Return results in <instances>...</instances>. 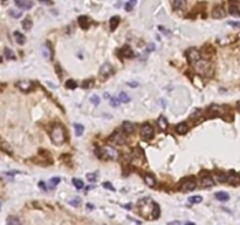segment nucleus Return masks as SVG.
Returning a JSON list of instances; mask_svg holds the SVG:
<instances>
[{"label":"nucleus","mask_w":240,"mask_h":225,"mask_svg":"<svg viewBox=\"0 0 240 225\" xmlns=\"http://www.w3.org/2000/svg\"><path fill=\"white\" fill-rule=\"evenodd\" d=\"M51 138H52L53 143L56 144V145H61V144L64 143V141H66V130H64L62 124L56 123L53 127V129L51 130Z\"/></svg>","instance_id":"1"},{"label":"nucleus","mask_w":240,"mask_h":225,"mask_svg":"<svg viewBox=\"0 0 240 225\" xmlns=\"http://www.w3.org/2000/svg\"><path fill=\"white\" fill-rule=\"evenodd\" d=\"M138 205H140V212L145 218H150V215L153 218V210H155V205H156L155 202H152L149 198H144L142 200H140Z\"/></svg>","instance_id":"2"},{"label":"nucleus","mask_w":240,"mask_h":225,"mask_svg":"<svg viewBox=\"0 0 240 225\" xmlns=\"http://www.w3.org/2000/svg\"><path fill=\"white\" fill-rule=\"evenodd\" d=\"M196 66V71L199 74H202V75H207V76H210L211 74H212V66H211V63L209 62V61H206V60H199L198 62L195 63Z\"/></svg>","instance_id":"3"},{"label":"nucleus","mask_w":240,"mask_h":225,"mask_svg":"<svg viewBox=\"0 0 240 225\" xmlns=\"http://www.w3.org/2000/svg\"><path fill=\"white\" fill-rule=\"evenodd\" d=\"M118 151L114 149L113 147L110 145H107L104 148H102V157L103 158H107V160H111V161H116L118 158Z\"/></svg>","instance_id":"4"},{"label":"nucleus","mask_w":240,"mask_h":225,"mask_svg":"<svg viewBox=\"0 0 240 225\" xmlns=\"http://www.w3.org/2000/svg\"><path fill=\"white\" fill-rule=\"evenodd\" d=\"M141 136H142L143 140H145V141H150L151 138H153L155 130H153L151 124H149V123H144L143 124L142 129H141Z\"/></svg>","instance_id":"5"},{"label":"nucleus","mask_w":240,"mask_h":225,"mask_svg":"<svg viewBox=\"0 0 240 225\" xmlns=\"http://www.w3.org/2000/svg\"><path fill=\"white\" fill-rule=\"evenodd\" d=\"M200 59H202V55H200L199 51H197L196 48H190L189 49V52H187V60H189V62L196 63Z\"/></svg>","instance_id":"6"},{"label":"nucleus","mask_w":240,"mask_h":225,"mask_svg":"<svg viewBox=\"0 0 240 225\" xmlns=\"http://www.w3.org/2000/svg\"><path fill=\"white\" fill-rule=\"evenodd\" d=\"M182 191L183 192H186V191H192L197 188V182L193 178H187L186 180H184V183L182 184Z\"/></svg>","instance_id":"7"},{"label":"nucleus","mask_w":240,"mask_h":225,"mask_svg":"<svg viewBox=\"0 0 240 225\" xmlns=\"http://www.w3.org/2000/svg\"><path fill=\"white\" fill-rule=\"evenodd\" d=\"M125 135L124 133L122 131H115L113 136H111V142L114 144H117V145H122V144L125 143Z\"/></svg>","instance_id":"8"},{"label":"nucleus","mask_w":240,"mask_h":225,"mask_svg":"<svg viewBox=\"0 0 240 225\" xmlns=\"http://www.w3.org/2000/svg\"><path fill=\"white\" fill-rule=\"evenodd\" d=\"M113 74V67L109 65V63H104L101 69H100V75H101V79L106 80L107 78H109L110 75Z\"/></svg>","instance_id":"9"},{"label":"nucleus","mask_w":240,"mask_h":225,"mask_svg":"<svg viewBox=\"0 0 240 225\" xmlns=\"http://www.w3.org/2000/svg\"><path fill=\"white\" fill-rule=\"evenodd\" d=\"M228 12H230V14L233 15V17H240V9L239 6H238V1L237 0H231L230 1Z\"/></svg>","instance_id":"10"},{"label":"nucleus","mask_w":240,"mask_h":225,"mask_svg":"<svg viewBox=\"0 0 240 225\" xmlns=\"http://www.w3.org/2000/svg\"><path fill=\"white\" fill-rule=\"evenodd\" d=\"M14 4L21 9H29L34 5L32 0H14Z\"/></svg>","instance_id":"11"},{"label":"nucleus","mask_w":240,"mask_h":225,"mask_svg":"<svg viewBox=\"0 0 240 225\" xmlns=\"http://www.w3.org/2000/svg\"><path fill=\"white\" fill-rule=\"evenodd\" d=\"M17 87H18L21 91L28 93V91H31V90L33 89V83L31 81H19L18 83H17Z\"/></svg>","instance_id":"12"},{"label":"nucleus","mask_w":240,"mask_h":225,"mask_svg":"<svg viewBox=\"0 0 240 225\" xmlns=\"http://www.w3.org/2000/svg\"><path fill=\"white\" fill-rule=\"evenodd\" d=\"M226 15V12H225V9L222 8V6H217V7H214L213 12H212V17L214 19H222L224 18Z\"/></svg>","instance_id":"13"},{"label":"nucleus","mask_w":240,"mask_h":225,"mask_svg":"<svg viewBox=\"0 0 240 225\" xmlns=\"http://www.w3.org/2000/svg\"><path fill=\"white\" fill-rule=\"evenodd\" d=\"M122 129H123V131H124L125 134H133V130H135V126H133L131 122L125 121L124 123L122 124Z\"/></svg>","instance_id":"14"},{"label":"nucleus","mask_w":240,"mask_h":225,"mask_svg":"<svg viewBox=\"0 0 240 225\" xmlns=\"http://www.w3.org/2000/svg\"><path fill=\"white\" fill-rule=\"evenodd\" d=\"M13 35H14V39H15V42L19 44V45H24V44L26 42V38H25V35H24L22 33H20L19 31H15V32L13 33Z\"/></svg>","instance_id":"15"},{"label":"nucleus","mask_w":240,"mask_h":225,"mask_svg":"<svg viewBox=\"0 0 240 225\" xmlns=\"http://www.w3.org/2000/svg\"><path fill=\"white\" fill-rule=\"evenodd\" d=\"M215 198L218 199V200H220V202H227L228 199H230V195L227 194V192H225V191H219V192H215Z\"/></svg>","instance_id":"16"},{"label":"nucleus","mask_w":240,"mask_h":225,"mask_svg":"<svg viewBox=\"0 0 240 225\" xmlns=\"http://www.w3.org/2000/svg\"><path fill=\"white\" fill-rule=\"evenodd\" d=\"M77 21H79V25H80L81 28H83V29H87V28L89 27V19L87 18V17H84V15H81V17H79Z\"/></svg>","instance_id":"17"},{"label":"nucleus","mask_w":240,"mask_h":225,"mask_svg":"<svg viewBox=\"0 0 240 225\" xmlns=\"http://www.w3.org/2000/svg\"><path fill=\"white\" fill-rule=\"evenodd\" d=\"M172 6H173V8L177 9V11L178 9L185 8V6H186V0H173Z\"/></svg>","instance_id":"18"},{"label":"nucleus","mask_w":240,"mask_h":225,"mask_svg":"<svg viewBox=\"0 0 240 225\" xmlns=\"http://www.w3.org/2000/svg\"><path fill=\"white\" fill-rule=\"evenodd\" d=\"M227 182H228V183H231V184H233V185H237V184H239L240 183V178L237 174H234L233 171H231V174H230V176H228Z\"/></svg>","instance_id":"19"},{"label":"nucleus","mask_w":240,"mask_h":225,"mask_svg":"<svg viewBox=\"0 0 240 225\" xmlns=\"http://www.w3.org/2000/svg\"><path fill=\"white\" fill-rule=\"evenodd\" d=\"M176 130H177L178 134H180V135H183V134H185L187 133V130H189V127L185 122H180L177 127H176Z\"/></svg>","instance_id":"20"},{"label":"nucleus","mask_w":240,"mask_h":225,"mask_svg":"<svg viewBox=\"0 0 240 225\" xmlns=\"http://www.w3.org/2000/svg\"><path fill=\"white\" fill-rule=\"evenodd\" d=\"M202 185L204 187V188H209V187H213L214 185V180L210 177V176H205L202 178Z\"/></svg>","instance_id":"21"},{"label":"nucleus","mask_w":240,"mask_h":225,"mask_svg":"<svg viewBox=\"0 0 240 225\" xmlns=\"http://www.w3.org/2000/svg\"><path fill=\"white\" fill-rule=\"evenodd\" d=\"M158 126H159V128L163 130V131H165L166 129H168V126H169V123H168V121H166V118L163 116H159V118H158Z\"/></svg>","instance_id":"22"},{"label":"nucleus","mask_w":240,"mask_h":225,"mask_svg":"<svg viewBox=\"0 0 240 225\" xmlns=\"http://www.w3.org/2000/svg\"><path fill=\"white\" fill-rule=\"evenodd\" d=\"M109 25H110V29L111 31H115L116 28H117V26L120 25V17H117V15L113 17V18L110 19V21H109Z\"/></svg>","instance_id":"23"},{"label":"nucleus","mask_w":240,"mask_h":225,"mask_svg":"<svg viewBox=\"0 0 240 225\" xmlns=\"http://www.w3.org/2000/svg\"><path fill=\"white\" fill-rule=\"evenodd\" d=\"M144 182H145V184H146L148 187H150V188H152V187L156 185V180L152 177L151 175H145V176H144Z\"/></svg>","instance_id":"24"},{"label":"nucleus","mask_w":240,"mask_h":225,"mask_svg":"<svg viewBox=\"0 0 240 225\" xmlns=\"http://www.w3.org/2000/svg\"><path fill=\"white\" fill-rule=\"evenodd\" d=\"M121 53H122V55L125 56V58H131V56H133V51H131V48L128 45H125L122 47Z\"/></svg>","instance_id":"25"},{"label":"nucleus","mask_w":240,"mask_h":225,"mask_svg":"<svg viewBox=\"0 0 240 225\" xmlns=\"http://www.w3.org/2000/svg\"><path fill=\"white\" fill-rule=\"evenodd\" d=\"M4 56H5L6 59H8V60H15V54L13 53L12 49H9L8 47H6V48L4 49Z\"/></svg>","instance_id":"26"},{"label":"nucleus","mask_w":240,"mask_h":225,"mask_svg":"<svg viewBox=\"0 0 240 225\" xmlns=\"http://www.w3.org/2000/svg\"><path fill=\"white\" fill-rule=\"evenodd\" d=\"M74 129H75L76 136H82L83 131H84V127L80 124V123H74Z\"/></svg>","instance_id":"27"},{"label":"nucleus","mask_w":240,"mask_h":225,"mask_svg":"<svg viewBox=\"0 0 240 225\" xmlns=\"http://www.w3.org/2000/svg\"><path fill=\"white\" fill-rule=\"evenodd\" d=\"M32 26H33V22H32L31 18H26L22 21V28H24L25 31H29V29L32 28Z\"/></svg>","instance_id":"28"},{"label":"nucleus","mask_w":240,"mask_h":225,"mask_svg":"<svg viewBox=\"0 0 240 225\" xmlns=\"http://www.w3.org/2000/svg\"><path fill=\"white\" fill-rule=\"evenodd\" d=\"M59 183H60V177H53V178H51L49 182H48L49 189H54Z\"/></svg>","instance_id":"29"},{"label":"nucleus","mask_w":240,"mask_h":225,"mask_svg":"<svg viewBox=\"0 0 240 225\" xmlns=\"http://www.w3.org/2000/svg\"><path fill=\"white\" fill-rule=\"evenodd\" d=\"M203 200V197L202 196H192V197L189 198V202L191 204H197V203H200Z\"/></svg>","instance_id":"30"},{"label":"nucleus","mask_w":240,"mask_h":225,"mask_svg":"<svg viewBox=\"0 0 240 225\" xmlns=\"http://www.w3.org/2000/svg\"><path fill=\"white\" fill-rule=\"evenodd\" d=\"M118 99L121 100V102H122V103H127V102H129V101H130V98H129V96H128V94H125V93H120Z\"/></svg>","instance_id":"31"},{"label":"nucleus","mask_w":240,"mask_h":225,"mask_svg":"<svg viewBox=\"0 0 240 225\" xmlns=\"http://www.w3.org/2000/svg\"><path fill=\"white\" fill-rule=\"evenodd\" d=\"M42 54L46 59H51V56H52V53H51V48L49 47H47V46H44V48H42Z\"/></svg>","instance_id":"32"},{"label":"nucleus","mask_w":240,"mask_h":225,"mask_svg":"<svg viewBox=\"0 0 240 225\" xmlns=\"http://www.w3.org/2000/svg\"><path fill=\"white\" fill-rule=\"evenodd\" d=\"M66 87L67 88H69V89H75L76 87H77V84H76V82L74 81V80H67L66 81Z\"/></svg>","instance_id":"33"},{"label":"nucleus","mask_w":240,"mask_h":225,"mask_svg":"<svg viewBox=\"0 0 240 225\" xmlns=\"http://www.w3.org/2000/svg\"><path fill=\"white\" fill-rule=\"evenodd\" d=\"M73 184L75 185L76 189H79V190H81L83 188V182L81 180H79V178H74V180H73Z\"/></svg>","instance_id":"34"},{"label":"nucleus","mask_w":240,"mask_h":225,"mask_svg":"<svg viewBox=\"0 0 240 225\" xmlns=\"http://www.w3.org/2000/svg\"><path fill=\"white\" fill-rule=\"evenodd\" d=\"M218 180L219 182H222V183H224V182H227V180H228V176L226 175V174H224V172H220V174H218Z\"/></svg>","instance_id":"35"},{"label":"nucleus","mask_w":240,"mask_h":225,"mask_svg":"<svg viewBox=\"0 0 240 225\" xmlns=\"http://www.w3.org/2000/svg\"><path fill=\"white\" fill-rule=\"evenodd\" d=\"M9 14L12 17H14V18H20L22 15V12L21 11H15V9H11L9 11Z\"/></svg>","instance_id":"36"},{"label":"nucleus","mask_w":240,"mask_h":225,"mask_svg":"<svg viewBox=\"0 0 240 225\" xmlns=\"http://www.w3.org/2000/svg\"><path fill=\"white\" fill-rule=\"evenodd\" d=\"M7 223L9 225H19L20 224V220H19L18 218H14V217H11L7 219Z\"/></svg>","instance_id":"37"},{"label":"nucleus","mask_w":240,"mask_h":225,"mask_svg":"<svg viewBox=\"0 0 240 225\" xmlns=\"http://www.w3.org/2000/svg\"><path fill=\"white\" fill-rule=\"evenodd\" d=\"M81 203V199L79 197L74 198V199H71V200H69V204L71 205H73V207H79Z\"/></svg>","instance_id":"38"},{"label":"nucleus","mask_w":240,"mask_h":225,"mask_svg":"<svg viewBox=\"0 0 240 225\" xmlns=\"http://www.w3.org/2000/svg\"><path fill=\"white\" fill-rule=\"evenodd\" d=\"M90 102H91L93 104H95V106H98V103H100V98H98L97 95H93V96H90Z\"/></svg>","instance_id":"39"},{"label":"nucleus","mask_w":240,"mask_h":225,"mask_svg":"<svg viewBox=\"0 0 240 225\" xmlns=\"http://www.w3.org/2000/svg\"><path fill=\"white\" fill-rule=\"evenodd\" d=\"M1 148H2V150L4 151H6V153H11V147H7V144L5 141H2L1 142Z\"/></svg>","instance_id":"40"},{"label":"nucleus","mask_w":240,"mask_h":225,"mask_svg":"<svg viewBox=\"0 0 240 225\" xmlns=\"http://www.w3.org/2000/svg\"><path fill=\"white\" fill-rule=\"evenodd\" d=\"M87 178L89 182H95L96 180V174H87Z\"/></svg>","instance_id":"41"},{"label":"nucleus","mask_w":240,"mask_h":225,"mask_svg":"<svg viewBox=\"0 0 240 225\" xmlns=\"http://www.w3.org/2000/svg\"><path fill=\"white\" fill-rule=\"evenodd\" d=\"M120 101H121L120 99L117 100V99H114V98H113V99H111V101H110V102H111L110 104H111L113 107H118V106H120Z\"/></svg>","instance_id":"42"},{"label":"nucleus","mask_w":240,"mask_h":225,"mask_svg":"<svg viewBox=\"0 0 240 225\" xmlns=\"http://www.w3.org/2000/svg\"><path fill=\"white\" fill-rule=\"evenodd\" d=\"M103 187H104V188H107L108 190L115 191V188H114V187H113V185H111V184H110L109 182H104V183H103Z\"/></svg>","instance_id":"43"},{"label":"nucleus","mask_w":240,"mask_h":225,"mask_svg":"<svg viewBox=\"0 0 240 225\" xmlns=\"http://www.w3.org/2000/svg\"><path fill=\"white\" fill-rule=\"evenodd\" d=\"M91 84H93V80H87V81L83 82L82 87H83V88H89V87H90Z\"/></svg>","instance_id":"44"},{"label":"nucleus","mask_w":240,"mask_h":225,"mask_svg":"<svg viewBox=\"0 0 240 225\" xmlns=\"http://www.w3.org/2000/svg\"><path fill=\"white\" fill-rule=\"evenodd\" d=\"M133 5L131 2H127V4H125V11H127V12H130V11L133 9Z\"/></svg>","instance_id":"45"},{"label":"nucleus","mask_w":240,"mask_h":225,"mask_svg":"<svg viewBox=\"0 0 240 225\" xmlns=\"http://www.w3.org/2000/svg\"><path fill=\"white\" fill-rule=\"evenodd\" d=\"M41 4H44V5H53V1L52 0H39Z\"/></svg>","instance_id":"46"},{"label":"nucleus","mask_w":240,"mask_h":225,"mask_svg":"<svg viewBox=\"0 0 240 225\" xmlns=\"http://www.w3.org/2000/svg\"><path fill=\"white\" fill-rule=\"evenodd\" d=\"M228 25H231L233 27H240V22H235V21H228Z\"/></svg>","instance_id":"47"},{"label":"nucleus","mask_w":240,"mask_h":225,"mask_svg":"<svg viewBox=\"0 0 240 225\" xmlns=\"http://www.w3.org/2000/svg\"><path fill=\"white\" fill-rule=\"evenodd\" d=\"M123 207L127 209V210H131V209H133V204H131V203H128V204H124Z\"/></svg>","instance_id":"48"},{"label":"nucleus","mask_w":240,"mask_h":225,"mask_svg":"<svg viewBox=\"0 0 240 225\" xmlns=\"http://www.w3.org/2000/svg\"><path fill=\"white\" fill-rule=\"evenodd\" d=\"M137 84H138L137 82H133V83L130 82V83H129V86H130V87H137Z\"/></svg>","instance_id":"49"},{"label":"nucleus","mask_w":240,"mask_h":225,"mask_svg":"<svg viewBox=\"0 0 240 225\" xmlns=\"http://www.w3.org/2000/svg\"><path fill=\"white\" fill-rule=\"evenodd\" d=\"M129 2H131V4H133V6H135V5H136V2H137V0H130Z\"/></svg>","instance_id":"50"},{"label":"nucleus","mask_w":240,"mask_h":225,"mask_svg":"<svg viewBox=\"0 0 240 225\" xmlns=\"http://www.w3.org/2000/svg\"><path fill=\"white\" fill-rule=\"evenodd\" d=\"M87 207H88L89 210H93V209H94V207H93L91 204H87Z\"/></svg>","instance_id":"51"},{"label":"nucleus","mask_w":240,"mask_h":225,"mask_svg":"<svg viewBox=\"0 0 240 225\" xmlns=\"http://www.w3.org/2000/svg\"><path fill=\"white\" fill-rule=\"evenodd\" d=\"M238 109H240V101L238 102Z\"/></svg>","instance_id":"52"},{"label":"nucleus","mask_w":240,"mask_h":225,"mask_svg":"<svg viewBox=\"0 0 240 225\" xmlns=\"http://www.w3.org/2000/svg\"><path fill=\"white\" fill-rule=\"evenodd\" d=\"M1 1H2V2H5V1H6V0H1Z\"/></svg>","instance_id":"53"}]
</instances>
